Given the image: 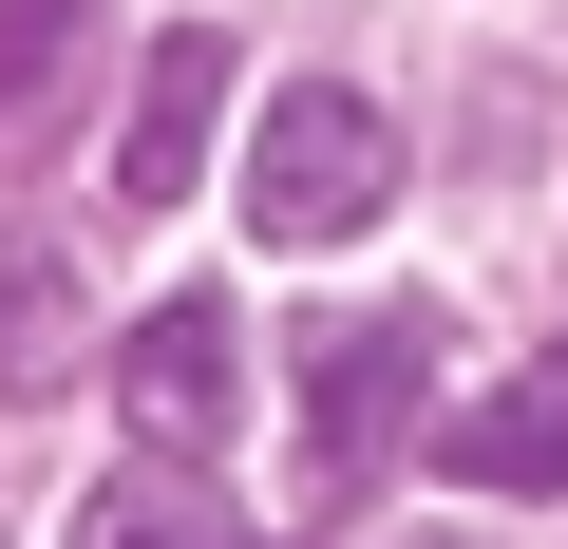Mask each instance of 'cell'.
Returning a JSON list of instances; mask_svg holds the SVG:
<instances>
[{
	"mask_svg": "<svg viewBox=\"0 0 568 549\" xmlns=\"http://www.w3.org/2000/svg\"><path fill=\"white\" fill-rule=\"evenodd\" d=\"M95 360V323H77V246L58 227H0V398H58Z\"/></svg>",
	"mask_w": 568,
	"mask_h": 549,
	"instance_id": "8992f818",
	"label": "cell"
},
{
	"mask_svg": "<svg viewBox=\"0 0 568 549\" xmlns=\"http://www.w3.org/2000/svg\"><path fill=\"white\" fill-rule=\"evenodd\" d=\"M436 455H455V492H568V342H549V360H511L493 398H455V417H436Z\"/></svg>",
	"mask_w": 568,
	"mask_h": 549,
	"instance_id": "5b68a950",
	"label": "cell"
},
{
	"mask_svg": "<svg viewBox=\"0 0 568 549\" xmlns=\"http://www.w3.org/2000/svg\"><path fill=\"white\" fill-rule=\"evenodd\" d=\"M114 398H133V455H209V436H227V398H246L227 304H209V285H190V304H152V323H133V360H114Z\"/></svg>",
	"mask_w": 568,
	"mask_h": 549,
	"instance_id": "277c9868",
	"label": "cell"
},
{
	"mask_svg": "<svg viewBox=\"0 0 568 549\" xmlns=\"http://www.w3.org/2000/svg\"><path fill=\"white\" fill-rule=\"evenodd\" d=\"M77 549H265V530H246V511H227L190 455H133V474L77 511Z\"/></svg>",
	"mask_w": 568,
	"mask_h": 549,
	"instance_id": "52a82bcc",
	"label": "cell"
},
{
	"mask_svg": "<svg viewBox=\"0 0 568 549\" xmlns=\"http://www.w3.org/2000/svg\"><path fill=\"white\" fill-rule=\"evenodd\" d=\"M436 304H379V323H342L323 360H304V511H361L379 492V455L436 417Z\"/></svg>",
	"mask_w": 568,
	"mask_h": 549,
	"instance_id": "7a4b0ae2",
	"label": "cell"
},
{
	"mask_svg": "<svg viewBox=\"0 0 568 549\" xmlns=\"http://www.w3.org/2000/svg\"><path fill=\"white\" fill-rule=\"evenodd\" d=\"M379 209H398V114L342 95V77H284L265 133H246V227L265 246H361Z\"/></svg>",
	"mask_w": 568,
	"mask_h": 549,
	"instance_id": "6da1fadb",
	"label": "cell"
},
{
	"mask_svg": "<svg viewBox=\"0 0 568 549\" xmlns=\"http://www.w3.org/2000/svg\"><path fill=\"white\" fill-rule=\"evenodd\" d=\"M209 114H227V39H209V20H171V39L133 58V114H114V209H190Z\"/></svg>",
	"mask_w": 568,
	"mask_h": 549,
	"instance_id": "3957f363",
	"label": "cell"
},
{
	"mask_svg": "<svg viewBox=\"0 0 568 549\" xmlns=\"http://www.w3.org/2000/svg\"><path fill=\"white\" fill-rule=\"evenodd\" d=\"M77 58H95V0H0V152H39Z\"/></svg>",
	"mask_w": 568,
	"mask_h": 549,
	"instance_id": "ba28073f",
	"label": "cell"
}]
</instances>
